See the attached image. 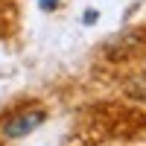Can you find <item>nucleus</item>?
<instances>
[{
    "label": "nucleus",
    "mask_w": 146,
    "mask_h": 146,
    "mask_svg": "<svg viewBox=\"0 0 146 146\" xmlns=\"http://www.w3.org/2000/svg\"><path fill=\"white\" fill-rule=\"evenodd\" d=\"M44 120H47V111L38 105H32V108H23V111H15V114H9L3 123H0V135H3L6 140H18V137H27L32 135L38 126H44Z\"/></svg>",
    "instance_id": "f257e3e1"
},
{
    "label": "nucleus",
    "mask_w": 146,
    "mask_h": 146,
    "mask_svg": "<svg viewBox=\"0 0 146 146\" xmlns=\"http://www.w3.org/2000/svg\"><path fill=\"white\" fill-rule=\"evenodd\" d=\"M96 18H100V15H96V12H94V9H88V12H85V23H94Z\"/></svg>",
    "instance_id": "7ed1b4c3"
},
{
    "label": "nucleus",
    "mask_w": 146,
    "mask_h": 146,
    "mask_svg": "<svg viewBox=\"0 0 146 146\" xmlns=\"http://www.w3.org/2000/svg\"><path fill=\"white\" fill-rule=\"evenodd\" d=\"M38 6H41L44 12H47V9H50V12H53V9L58 6V0H38Z\"/></svg>",
    "instance_id": "f03ea898"
}]
</instances>
